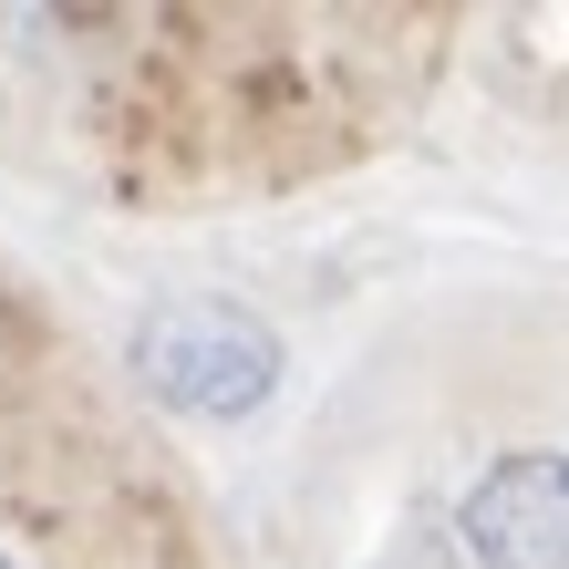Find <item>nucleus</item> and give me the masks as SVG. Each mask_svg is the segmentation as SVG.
Wrapping results in <instances>:
<instances>
[{
  "label": "nucleus",
  "mask_w": 569,
  "mask_h": 569,
  "mask_svg": "<svg viewBox=\"0 0 569 569\" xmlns=\"http://www.w3.org/2000/svg\"><path fill=\"white\" fill-rule=\"evenodd\" d=\"M136 373L177 415H249L280 383V342L239 300H156L136 321Z\"/></svg>",
  "instance_id": "f257e3e1"
},
{
  "label": "nucleus",
  "mask_w": 569,
  "mask_h": 569,
  "mask_svg": "<svg viewBox=\"0 0 569 569\" xmlns=\"http://www.w3.org/2000/svg\"><path fill=\"white\" fill-rule=\"evenodd\" d=\"M487 569H569V456H497L466 497Z\"/></svg>",
  "instance_id": "f03ea898"
},
{
  "label": "nucleus",
  "mask_w": 569,
  "mask_h": 569,
  "mask_svg": "<svg viewBox=\"0 0 569 569\" xmlns=\"http://www.w3.org/2000/svg\"><path fill=\"white\" fill-rule=\"evenodd\" d=\"M0 569H11V559H0Z\"/></svg>",
  "instance_id": "7ed1b4c3"
}]
</instances>
